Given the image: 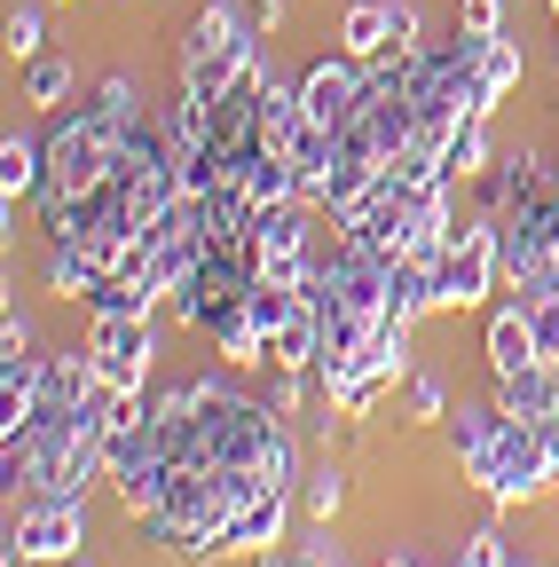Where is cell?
Segmentation results:
<instances>
[{"label": "cell", "mask_w": 559, "mask_h": 567, "mask_svg": "<svg viewBox=\"0 0 559 567\" xmlns=\"http://www.w3.org/2000/svg\"><path fill=\"white\" fill-rule=\"evenodd\" d=\"M410 417H449V402H442V379H410Z\"/></svg>", "instance_id": "obj_27"}, {"label": "cell", "mask_w": 559, "mask_h": 567, "mask_svg": "<svg viewBox=\"0 0 559 567\" xmlns=\"http://www.w3.org/2000/svg\"><path fill=\"white\" fill-rule=\"evenodd\" d=\"M457 24L480 32V40H488V32H505V0H457Z\"/></svg>", "instance_id": "obj_26"}, {"label": "cell", "mask_w": 559, "mask_h": 567, "mask_svg": "<svg viewBox=\"0 0 559 567\" xmlns=\"http://www.w3.org/2000/svg\"><path fill=\"white\" fill-rule=\"evenodd\" d=\"M80 544H87V496H32V505H17V528H9L17 567H72Z\"/></svg>", "instance_id": "obj_4"}, {"label": "cell", "mask_w": 559, "mask_h": 567, "mask_svg": "<svg viewBox=\"0 0 559 567\" xmlns=\"http://www.w3.org/2000/svg\"><path fill=\"white\" fill-rule=\"evenodd\" d=\"M497 425H505L497 394H488V402H457V410L442 417V434H449V450H457V465H465V473H473V465L488 457V442H497Z\"/></svg>", "instance_id": "obj_17"}, {"label": "cell", "mask_w": 559, "mask_h": 567, "mask_svg": "<svg viewBox=\"0 0 559 567\" xmlns=\"http://www.w3.org/2000/svg\"><path fill=\"white\" fill-rule=\"evenodd\" d=\"M505 284V252H497V213L457 221L449 252H442V308H480Z\"/></svg>", "instance_id": "obj_5"}, {"label": "cell", "mask_w": 559, "mask_h": 567, "mask_svg": "<svg viewBox=\"0 0 559 567\" xmlns=\"http://www.w3.org/2000/svg\"><path fill=\"white\" fill-rule=\"evenodd\" d=\"M87 354L111 394H143L151 386V363H158V331L151 316H95L87 323Z\"/></svg>", "instance_id": "obj_7"}, {"label": "cell", "mask_w": 559, "mask_h": 567, "mask_svg": "<svg viewBox=\"0 0 559 567\" xmlns=\"http://www.w3.org/2000/svg\"><path fill=\"white\" fill-rule=\"evenodd\" d=\"M40 402H48V354H40V347L0 354V434H17Z\"/></svg>", "instance_id": "obj_10"}, {"label": "cell", "mask_w": 559, "mask_h": 567, "mask_svg": "<svg viewBox=\"0 0 559 567\" xmlns=\"http://www.w3.org/2000/svg\"><path fill=\"white\" fill-rule=\"evenodd\" d=\"M134 118H111L103 103H80V111H55V126L40 134L48 142V182H40V229L48 237H63L80 221V205L111 182V166H118V134H126Z\"/></svg>", "instance_id": "obj_1"}, {"label": "cell", "mask_w": 559, "mask_h": 567, "mask_svg": "<svg viewBox=\"0 0 559 567\" xmlns=\"http://www.w3.org/2000/svg\"><path fill=\"white\" fill-rule=\"evenodd\" d=\"M520 316H528V339H536V363H559V292H528Z\"/></svg>", "instance_id": "obj_23"}, {"label": "cell", "mask_w": 559, "mask_h": 567, "mask_svg": "<svg viewBox=\"0 0 559 567\" xmlns=\"http://www.w3.org/2000/svg\"><path fill=\"white\" fill-rule=\"evenodd\" d=\"M339 505H346V473H339V465H315V473L300 481V513H308L315 528H331Z\"/></svg>", "instance_id": "obj_22"}, {"label": "cell", "mask_w": 559, "mask_h": 567, "mask_svg": "<svg viewBox=\"0 0 559 567\" xmlns=\"http://www.w3.org/2000/svg\"><path fill=\"white\" fill-rule=\"evenodd\" d=\"M308 134V103H300V87H284L268 71V87H260V151H276V158H292V142Z\"/></svg>", "instance_id": "obj_14"}, {"label": "cell", "mask_w": 559, "mask_h": 567, "mask_svg": "<svg viewBox=\"0 0 559 567\" xmlns=\"http://www.w3.org/2000/svg\"><path fill=\"white\" fill-rule=\"evenodd\" d=\"M245 292H252V252H237V245H214L197 260V276L174 292V316L189 323V331H214L229 308H245Z\"/></svg>", "instance_id": "obj_6"}, {"label": "cell", "mask_w": 559, "mask_h": 567, "mask_svg": "<svg viewBox=\"0 0 559 567\" xmlns=\"http://www.w3.org/2000/svg\"><path fill=\"white\" fill-rule=\"evenodd\" d=\"M488 158H497V151H488V111H465V126L442 142V174H449V189H457V182H480Z\"/></svg>", "instance_id": "obj_19"}, {"label": "cell", "mask_w": 559, "mask_h": 567, "mask_svg": "<svg viewBox=\"0 0 559 567\" xmlns=\"http://www.w3.org/2000/svg\"><path fill=\"white\" fill-rule=\"evenodd\" d=\"M48 48V32H40V9H9V55L17 63H32Z\"/></svg>", "instance_id": "obj_24"}, {"label": "cell", "mask_w": 559, "mask_h": 567, "mask_svg": "<svg viewBox=\"0 0 559 567\" xmlns=\"http://www.w3.org/2000/svg\"><path fill=\"white\" fill-rule=\"evenodd\" d=\"M55 9H63V0H55Z\"/></svg>", "instance_id": "obj_31"}, {"label": "cell", "mask_w": 559, "mask_h": 567, "mask_svg": "<svg viewBox=\"0 0 559 567\" xmlns=\"http://www.w3.org/2000/svg\"><path fill=\"white\" fill-rule=\"evenodd\" d=\"M465 481H480L488 496H497V505H528L536 488H551V442H544V425L505 417V425H497V442H488V457H480Z\"/></svg>", "instance_id": "obj_3"}, {"label": "cell", "mask_w": 559, "mask_h": 567, "mask_svg": "<svg viewBox=\"0 0 559 567\" xmlns=\"http://www.w3.org/2000/svg\"><path fill=\"white\" fill-rule=\"evenodd\" d=\"M40 182H48V142L40 134H9L0 142V205L17 213V197H40Z\"/></svg>", "instance_id": "obj_16"}, {"label": "cell", "mask_w": 559, "mask_h": 567, "mask_svg": "<svg viewBox=\"0 0 559 567\" xmlns=\"http://www.w3.org/2000/svg\"><path fill=\"white\" fill-rule=\"evenodd\" d=\"M386 567H417V559H386Z\"/></svg>", "instance_id": "obj_30"}, {"label": "cell", "mask_w": 559, "mask_h": 567, "mask_svg": "<svg viewBox=\"0 0 559 567\" xmlns=\"http://www.w3.org/2000/svg\"><path fill=\"white\" fill-rule=\"evenodd\" d=\"M480 354H488V371H497V379H513V371H528V363H536V339H528V316H520V300L488 316V339H480Z\"/></svg>", "instance_id": "obj_18"}, {"label": "cell", "mask_w": 559, "mask_h": 567, "mask_svg": "<svg viewBox=\"0 0 559 567\" xmlns=\"http://www.w3.org/2000/svg\"><path fill=\"white\" fill-rule=\"evenodd\" d=\"M292 505H300V488H276V496H260V505H245L237 528H229V551H276L284 528H292Z\"/></svg>", "instance_id": "obj_15"}, {"label": "cell", "mask_w": 559, "mask_h": 567, "mask_svg": "<svg viewBox=\"0 0 559 567\" xmlns=\"http://www.w3.org/2000/svg\"><path fill=\"white\" fill-rule=\"evenodd\" d=\"M559 363H528V371H513V379H497V410L505 417H528V425H551L559 417V379H551Z\"/></svg>", "instance_id": "obj_12"}, {"label": "cell", "mask_w": 559, "mask_h": 567, "mask_svg": "<svg viewBox=\"0 0 559 567\" xmlns=\"http://www.w3.org/2000/svg\"><path fill=\"white\" fill-rule=\"evenodd\" d=\"M520 71H528V63H520V40H505V32L480 40V55H473V111H497V103L520 87Z\"/></svg>", "instance_id": "obj_13"}, {"label": "cell", "mask_w": 559, "mask_h": 567, "mask_svg": "<svg viewBox=\"0 0 559 567\" xmlns=\"http://www.w3.org/2000/svg\"><path fill=\"white\" fill-rule=\"evenodd\" d=\"M363 95H371V63H355V55H315L308 63V80H300V103H308V118L315 126H331V134H346L363 118Z\"/></svg>", "instance_id": "obj_8"}, {"label": "cell", "mask_w": 559, "mask_h": 567, "mask_svg": "<svg viewBox=\"0 0 559 567\" xmlns=\"http://www.w3.org/2000/svg\"><path fill=\"white\" fill-rule=\"evenodd\" d=\"M260 17H245L237 0H205V9L189 17V32H182V87L197 95V103H214L221 87H237L245 71L260 63Z\"/></svg>", "instance_id": "obj_2"}, {"label": "cell", "mask_w": 559, "mask_h": 567, "mask_svg": "<svg viewBox=\"0 0 559 567\" xmlns=\"http://www.w3.org/2000/svg\"><path fill=\"white\" fill-rule=\"evenodd\" d=\"M544 189H551V166L536 151H497V158L480 166V213H497V221L520 213V205H536Z\"/></svg>", "instance_id": "obj_9"}, {"label": "cell", "mask_w": 559, "mask_h": 567, "mask_svg": "<svg viewBox=\"0 0 559 567\" xmlns=\"http://www.w3.org/2000/svg\"><path fill=\"white\" fill-rule=\"evenodd\" d=\"M292 559H300V567H346V551H339V544H331V536H323V544H300V551H292Z\"/></svg>", "instance_id": "obj_28"}, {"label": "cell", "mask_w": 559, "mask_h": 567, "mask_svg": "<svg viewBox=\"0 0 559 567\" xmlns=\"http://www.w3.org/2000/svg\"><path fill=\"white\" fill-rule=\"evenodd\" d=\"M87 308H95V316H151L158 292H151V284H134V276H103L95 292H87Z\"/></svg>", "instance_id": "obj_21"}, {"label": "cell", "mask_w": 559, "mask_h": 567, "mask_svg": "<svg viewBox=\"0 0 559 567\" xmlns=\"http://www.w3.org/2000/svg\"><path fill=\"white\" fill-rule=\"evenodd\" d=\"M513 551H505V536L497 528H473L465 544H457V567H505Z\"/></svg>", "instance_id": "obj_25"}, {"label": "cell", "mask_w": 559, "mask_h": 567, "mask_svg": "<svg viewBox=\"0 0 559 567\" xmlns=\"http://www.w3.org/2000/svg\"><path fill=\"white\" fill-rule=\"evenodd\" d=\"M339 48L355 63H394V0H355L339 17Z\"/></svg>", "instance_id": "obj_11"}, {"label": "cell", "mask_w": 559, "mask_h": 567, "mask_svg": "<svg viewBox=\"0 0 559 567\" xmlns=\"http://www.w3.org/2000/svg\"><path fill=\"white\" fill-rule=\"evenodd\" d=\"M63 95H72V63L40 48V55L24 63V103H40V111H63Z\"/></svg>", "instance_id": "obj_20"}, {"label": "cell", "mask_w": 559, "mask_h": 567, "mask_svg": "<svg viewBox=\"0 0 559 567\" xmlns=\"http://www.w3.org/2000/svg\"><path fill=\"white\" fill-rule=\"evenodd\" d=\"M544 442H551V481H559V417L544 425Z\"/></svg>", "instance_id": "obj_29"}]
</instances>
